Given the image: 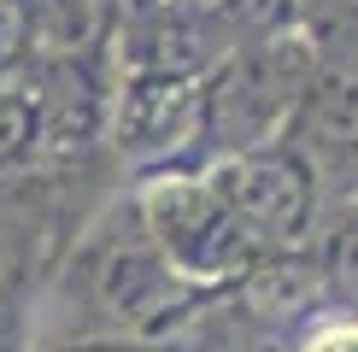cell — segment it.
I'll use <instances>...</instances> for the list:
<instances>
[{"label":"cell","mask_w":358,"mask_h":352,"mask_svg":"<svg viewBox=\"0 0 358 352\" xmlns=\"http://www.w3.org/2000/svg\"><path fill=\"white\" fill-rule=\"evenodd\" d=\"M294 36L329 71H358V0H294Z\"/></svg>","instance_id":"9"},{"label":"cell","mask_w":358,"mask_h":352,"mask_svg":"<svg viewBox=\"0 0 358 352\" xmlns=\"http://www.w3.org/2000/svg\"><path fill=\"white\" fill-rule=\"evenodd\" d=\"M36 153V94H29V65L0 77V170L24 165Z\"/></svg>","instance_id":"11"},{"label":"cell","mask_w":358,"mask_h":352,"mask_svg":"<svg viewBox=\"0 0 358 352\" xmlns=\"http://www.w3.org/2000/svg\"><path fill=\"white\" fill-rule=\"evenodd\" d=\"M41 282L24 258H6L0 270V352H41Z\"/></svg>","instance_id":"10"},{"label":"cell","mask_w":358,"mask_h":352,"mask_svg":"<svg viewBox=\"0 0 358 352\" xmlns=\"http://www.w3.org/2000/svg\"><path fill=\"white\" fill-rule=\"evenodd\" d=\"M206 170H212L223 200L235 205V217L252 229V241L271 258L306 253L311 247V235L323 223V188H317V176L300 165V153H294L288 141L217 159V165H206Z\"/></svg>","instance_id":"4"},{"label":"cell","mask_w":358,"mask_h":352,"mask_svg":"<svg viewBox=\"0 0 358 352\" xmlns=\"http://www.w3.org/2000/svg\"><path fill=\"white\" fill-rule=\"evenodd\" d=\"M29 94H36V153H83L106 135L112 94L100 82L94 59H59V65H29Z\"/></svg>","instance_id":"6"},{"label":"cell","mask_w":358,"mask_h":352,"mask_svg":"<svg viewBox=\"0 0 358 352\" xmlns=\"http://www.w3.org/2000/svg\"><path fill=\"white\" fill-rule=\"evenodd\" d=\"M6 258H12V253H6V247H0V270H6Z\"/></svg>","instance_id":"14"},{"label":"cell","mask_w":358,"mask_h":352,"mask_svg":"<svg viewBox=\"0 0 358 352\" xmlns=\"http://www.w3.org/2000/svg\"><path fill=\"white\" fill-rule=\"evenodd\" d=\"M29 65V36H24V0H0V77Z\"/></svg>","instance_id":"12"},{"label":"cell","mask_w":358,"mask_h":352,"mask_svg":"<svg viewBox=\"0 0 358 352\" xmlns=\"http://www.w3.org/2000/svg\"><path fill=\"white\" fill-rule=\"evenodd\" d=\"M306 253L317 264V282L329 293V305L358 311V200L323 205V223H317Z\"/></svg>","instance_id":"8"},{"label":"cell","mask_w":358,"mask_h":352,"mask_svg":"<svg viewBox=\"0 0 358 352\" xmlns=\"http://www.w3.org/2000/svg\"><path fill=\"white\" fill-rule=\"evenodd\" d=\"M136 217L153 235V247L171 258V270L200 293L235 288L247 270H259L271 258L252 241V229L235 217V205L223 200V188L212 182L206 165L153 170L136 194Z\"/></svg>","instance_id":"3"},{"label":"cell","mask_w":358,"mask_h":352,"mask_svg":"<svg viewBox=\"0 0 358 352\" xmlns=\"http://www.w3.org/2000/svg\"><path fill=\"white\" fill-rule=\"evenodd\" d=\"M83 300H88V335H112V341H153L176 346V335L188 329V317L200 311L212 293L171 270V258L153 247V235L141 229L136 200L88 235L83 258Z\"/></svg>","instance_id":"1"},{"label":"cell","mask_w":358,"mask_h":352,"mask_svg":"<svg viewBox=\"0 0 358 352\" xmlns=\"http://www.w3.org/2000/svg\"><path fill=\"white\" fill-rule=\"evenodd\" d=\"M282 141L317 176L323 205L358 200V71L317 65V77L300 94V112L282 129Z\"/></svg>","instance_id":"5"},{"label":"cell","mask_w":358,"mask_h":352,"mask_svg":"<svg viewBox=\"0 0 358 352\" xmlns=\"http://www.w3.org/2000/svg\"><path fill=\"white\" fill-rule=\"evenodd\" d=\"M24 36L36 65L94 59L112 36V0H24Z\"/></svg>","instance_id":"7"},{"label":"cell","mask_w":358,"mask_h":352,"mask_svg":"<svg viewBox=\"0 0 358 352\" xmlns=\"http://www.w3.org/2000/svg\"><path fill=\"white\" fill-rule=\"evenodd\" d=\"M311 77H317V53L294 29H276V36H259L247 47H229L217 59V71L200 82L194 165H217V159L282 141V129L294 124Z\"/></svg>","instance_id":"2"},{"label":"cell","mask_w":358,"mask_h":352,"mask_svg":"<svg viewBox=\"0 0 358 352\" xmlns=\"http://www.w3.org/2000/svg\"><path fill=\"white\" fill-rule=\"evenodd\" d=\"M41 352H176V346H153V341H112V335H71V341H53Z\"/></svg>","instance_id":"13"}]
</instances>
